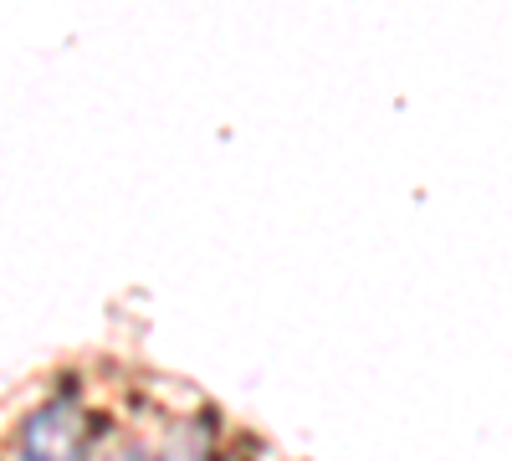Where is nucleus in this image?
Returning <instances> with one entry per match:
<instances>
[{
	"instance_id": "f257e3e1",
	"label": "nucleus",
	"mask_w": 512,
	"mask_h": 461,
	"mask_svg": "<svg viewBox=\"0 0 512 461\" xmlns=\"http://www.w3.org/2000/svg\"><path fill=\"white\" fill-rule=\"evenodd\" d=\"M16 461H93V415L77 390H52L26 410L16 431Z\"/></svg>"
},
{
	"instance_id": "f03ea898",
	"label": "nucleus",
	"mask_w": 512,
	"mask_h": 461,
	"mask_svg": "<svg viewBox=\"0 0 512 461\" xmlns=\"http://www.w3.org/2000/svg\"><path fill=\"white\" fill-rule=\"evenodd\" d=\"M154 461H221L216 456V415H210V410L180 415V421L164 431Z\"/></svg>"
},
{
	"instance_id": "7ed1b4c3",
	"label": "nucleus",
	"mask_w": 512,
	"mask_h": 461,
	"mask_svg": "<svg viewBox=\"0 0 512 461\" xmlns=\"http://www.w3.org/2000/svg\"><path fill=\"white\" fill-rule=\"evenodd\" d=\"M103 461H154V451H149L144 441H134V436H128V441L108 446V456H103Z\"/></svg>"
},
{
	"instance_id": "20e7f679",
	"label": "nucleus",
	"mask_w": 512,
	"mask_h": 461,
	"mask_svg": "<svg viewBox=\"0 0 512 461\" xmlns=\"http://www.w3.org/2000/svg\"><path fill=\"white\" fill-rule=\"evenodd\" d=\"M221 461H251V456H246V451H231V456H221Z\"/></svg>"
}]
</instances>
